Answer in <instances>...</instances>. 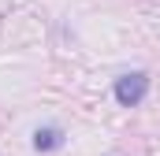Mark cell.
Listing matches in <instances>:
<instances>
[{"label":"cell","instance_id":"obj_1","mask_svg":"<svg viewBox=\"0 0 160 156\" xmlns=\"http://www.w3.org/2000/svg\"><path fill=\"white\" fill-rule=\"evenodd\" d=\"M145 93H149V75H145V71H130V75H119V78H116V100H119L123 108L142 104Z\"/></svg>","mask_w":160,"mask_h":156},{"label":"cell","instance_id":"obj_2","mask_svg":"<svg viewBox=\"0 0 160 156\" xmlns=\"http://www.w3.org/2000/svg\"><path fill=\"white\" fill-rule=\"evenodd\" d=\"M60 145H63V130L60 126H38V134H34V149L38 153H52Z\"/></svg>","mask_w":160,"mask_h":156}]
</instances>
